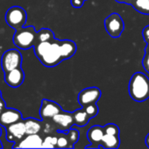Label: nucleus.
I'll use <instances>...</instances> for the list:
<instances>
[{
    "instance_id": "1",
    "label": "nucleus",
    "mask_w": 149,
    "mask_h": 149,
    "mask_svg": "<svg viewBox=\"0 0 149 149\" xmlns=\"http://www.w3.org/2000/svg\"><path fill=\"white\" fill-rule=\"evenodd\" d=\"M33 48L39 60L47 67L56 66L64 60L61 52L60 40L54 38L52 41L37 42Z\"/></svg>"
},
{
    "instance_id": "2",
    "label": "nucleus",
    "mask_w": 149,
    "mask_h": 149,
    "mask_svg": "<svg viewBox=\"0 0 149 149\" xmlns=\"http://www.w3.org/2000/svg\"><path fill=\"white\" fill-rule=\"evenodd\" d=\"M129 94L137 102H143L149 98V79L142 72H135L129 82Z\"/></svg>"
},
{
    "instance_id": "3",
    "label": "nucleus",
    "mask_w": 149,
    "mask_h": 149,
    "mask_svg": "<svg viewBox=\"0 0 149 149\" xmlns=\"http://www.w3.org/2000/svg\"><path fill=\"white\" fill-rule=\"evenodd\" d=\"M14 45L22 50H27L37 43V31L33 26L22 27L16 30L13 36Z\"/></svg>"
},
{
    "instance_id": "4",
    "label": "nucleus",
    "mask_w": 149,
    "mask_h": 149,
    "mask_svg": "<svg viewBox=\"0 0 149 149\" xmlns=\"http://www.w3.org/2000/svg\"><path fill=\"white\" fill-rule=\"evenodd\" d=\"M26 12L20 6H12L5 13V21L9 26L18 30L24 27L26 22Z\"/></svg>"
},
{
    "instance_id": "5",
    "label": "nucleus",
    "mask_w": 149,
    "mask_h": 149,
    "mask_svg": "<svg viewBox=\"0 0 149 149\" xmlns=\"http://www.w3.org/2000/svg\"><path fill=\"white\" fill-rule=\"evenodd\" d=\"M22 64V55L18 50L10 49L4 52L1 58V67L4 72H7L15 68L20 67Z\"/></svg>"
},
{
    "instance_id": "6",
    "label": "nucleus",
    "mask_w": 149,
    "mask_h": 149,
    "mask_svg": "<svg viewBox=\"0 0 149 149\" xmlns=\"http://www.w3.org/2000/svg\"><path fill=\"white\" fill-rule=\"evenodd\" d=\"M105 27L107 33L113 38H119L124 31L125 24L119 13H112L105 19Z\"/></svg>"
},
{
    "instance_id": "7",
    "label": "nucleus",
    "mask_w": 149,
    "mask_h": 149,
    "mask_svg": "<svg viewBox=\"0 0 149 149\" xmlns=\"http://www.w3.org/2000/svg\"><path fill=\"white\" fill-rule=\"evenodd\" d=\"M102 92L97 87H87L80 92L78 94V102L84 107L90 104H97L101 98Z\"/></svg>"
},
{
    "instance_id": "8",
    "label": "nucleus",
    "mask_w": 149,
    "mask_h": 149,
    "mask_svg": "<svg viewBox=\"0 0 149 149\" xmlns=\"http://www.w3.org/2000/svg\"><path fill=\"white\" fill-rule=\"evenodd\" d=\"M26 134L25 125L23 120L6 127V140L9 142H18Z\"/></svg>"
},
{
    "instance_id": "9",
    "label": "nucleus",
    "mask_w": 149,
    "mask_h": 149,
    "mask_svg": "<svg viewBox=\"0 0 149 149\" xmlns=\"http://www.w3.org/2000/svg\"><path fill=\"white\" fill-rule=\"evenodd\" d=\"M62 112V109L59 104L54 101L48 100H42L41 107L40 109V114L42 120L52 119L56 114Z\"/></svg>"
},
{
    "instance_id": "10",
    "label": "nucleus",
    "mask_w": 149,
    "mask_h": 149,
    "mask_svg": "<svg viewBox=\"0 0 149 149\" xmlns=\"http://www.w3.org/2000/svg\"><path fill=\"white\" fill-rule=\"evenodd\" d=\"M52 120L59 127L58 130L61 132H68L72 127V126L75 125L73 113L65 111H62L54 116L52 118Z\"/></svg>"
},
{
    "instance_id": "11",
    "label": "nucleus",
    "mask_w": 149,
    "mask_h": 149,
    "mask_svg": "<svg viewBox=\"0 0 149 149\" xmlns=\"http://www.w3.org/2000/svg\"><path fill=\"white\" fill-rule=\"evenodd\" d=\"M25 79V73L20 67L15 68L11 71L4 72V81L5 83L12 88L19 87Z\"/></svg>"
},
{
    "instance_id": "12",
    "label": "nucleus",
    "mask_w": 149,
    "mask_h": 149,
    "mask_svg": "<svg viewBox=\"0 0 149 149\" xmlns=\"http://www.w3.org/2000/svg\"><path fill=\"white\" fill-rule=\"evenodd\" d=\"M43 140L38 134H26L21 141L15 142L13 146L14 148H42Z\"/></svg>"
},
{
    "instance_id": "13",
    "label": "nucleus",
    "mask_w": 149,
    "mask_h": 149,
    "mask_svg": "<svg viewBox=\"0 0 149 149\" xmlns=\"http://www.w3.org/2000/svg\"><path fill=\"white\" fill-rule=\"evenodd\" d=\"M22 120V114L18 110L13 108L4 109L0 114V125L3 127H8L11 124L18 122Z\"/></svg>"
},
{
    "instance_id": "14",
    "label": "nucleus",
    "mask_w": 149,
    "mask_h": 149,
    "mask_svg": "<svg viewBox=\"0 0 149 149\" xmlns=\"http://www.w3.org/2000/svg\"><path fill=\"white\" fill-rule=\"evenodd\" d=\"M104 135H105L104 127H100V126L91 127L87 133V137L89 141L91 144H97V148L99 147Z\"/></svg>"
},
{
    "instance_id": "15",
    "label": "nucleus",
    "mask_w": 149,
    "mask_h": 149,
    "mask_svg": "<svg viewBox=\"0 0 149 149\" xmlns=\"http://www.w3.org/2000/svg\"><path fill=\"white\" fill-rule=\"evenodd\" d=\"M60 48L64 59L70 58L76 52V45L71 40H60Z\"/></svg>"
},
{
    "instance_id": "16",
    "label": "nucleus",
    "mask_w": 149,
    "mask_h": 149,
    "mask_svg": "<svg viewBox=\"0 0 149 149\" xmlns=\"http://www.w3.org/2000/svg\"><path fill=\"white\" fill-rule=\"evenodd\" d=\"M119 144H120L119 135H112V134H105L99 147L101 146L105 148L114 149L118 148L119 147Z\"/></svg>"
},
{
    "instance_id": "17",
    "label": "nucleus",
    "mask_w": 149,
    "mask_h": 149,
    "mask_svg": "<svg viewBox=\"0 0 149 149\" xmlns=\"http://www.w3.org/2000/svg\"><path fill=\"white\" fill-rule=\"evenodd\" d=\"M24 121L25 125L26 134H39L41 131L42 126H41V122L39 120L33 118H28Z\"/></svg>"
},
{
    "instance_id": "18",
    "label": "nucleus",
    "mask_w": 149,
    "mask_h": 149,
    "mask_svg": "<svg viewBox=\"0 0 149 149\" xmlns=\"http://www.w3.org/2000/svg\"><path fill=\"white\" fill-rule=\"evenodd\" d=\"M73 113V117H74V122L75 125L78 126V127H84L89 123V120H90V118L89 117V115L87 114L86 111L84 110V108H81V109H77L75 112L72 113Z\"/></svg>"
},
{
    "instance_id": "19",
    "label": "nucleus",
    "mask_w": 149,
    "mask_h": 149,
    "mask_svg": "<svg viewBox=\"0 0 149 149\" xmlns=\"http://www.w3.org/2000/svg\"><path fill=\"white\" fill-rule=\"evenodd\" d=\"M126 3H131L139 12L149 15V0H126Z\"/></svg>"
},
{
    "instance_id": "20",
    "label": "nucleus",
    "mask_w": 149,
    "mask_h": 149,
    "mask_svg": "<svg viewBox=\"0 0 149 149\" xmlns=\"http://www.w3.org/2000/svg\"><path fill=\"white\" fill-rule=\"evenodd\" d=\"M54 39V34L50 29L43 28L37 32V42L52 41Z\"/></svg>"
},
{
    "instance_id": "21",
    "label": "nucleus",
    "mask_w": 149,
    "mask_h": 149,
    "mask_svg": "<svg viewBox=\"0 0 149 149\" xmlns=\"http://www.w3.org/2000/svg\"><path fill=\"white\" fill-rule=\"evenodd\" d=\"M58 133L60 134V135L57 137V145L56 148H70L71 145L68 141V139L67 137V134L66 132H61V131H58Z\"/></svg>"
},
{
    "instance_id": "22",
    "label": "nucleus",
    "mask_w": 149,
    "mask_h": 149,
    "mask_svg": "<svg viewBox=\"0 0 149 149\" xmlns=\"http://www.w3.org/2000/svg\"><path fill=\"white\" fill-rule=\"evenodd\" d=\"M67 134V137L68 139V141L71 145V148H74V145L78 141L79 138H80V133L78 130L75 129V128H70L68 132H66Z\"/></svg>"
},
{
    "instance_id": "23",
    "label": "nucleus",
    "mask_w": 149,
    "mask_h": 149,
    "mask_svg": "<svg viewBox=\"0 0 149 149\" xmlns=\"http://www.w3.org/2000/svg\"><path fill=\"white\" fill-rule=\"evenodd\" d=\"M57 137L56 136H47L43 140L42 148H54L57 145Z\"/></svg>"
},
{
    "instance_id": "24",
    "label": "nucleus",
    "mask_w": 149,
    "mask_h": 149,
    "mask_svg": "<svg viewBox=\"0 0 149 149\" xmlns=\"http://www.w3.org/2000/svg\"><path fill=\"white\" fill-rule=\"evenodd\" d=\"M84 110L86 111L87 114L89 115V117L90 119L96 117L98 113V107L97 106V104H90V105H88L86 107H83Z\"/></svg>"
},
{
    "instance_id": "25",
    "label": "nucleus",
    "mask_w": 149,
    "mask_h": 149,
    "mask_svg": "<svg viewBox=\"0 0 149 149\" xmlns=\"http://www.w3.org/2000/svg\"><path fill=\"white\" fill-rule=\"evenodd\" d=\"M105 134H112V135H119V127L115 124H107L104 127Z\"/></svg>"
},
{
    "instance_id": "26",
    "label": "nucleus",
    "mask_w": 149,
    "mask_h": 149,
    "mask_svg": "<svg viewBox=\"0 0 149 149\" xmlns=\"http://www.w3.org/2000/svg\"><path fill=\"white\" fill-rule=\"evenodd\" d=\"M142 64H143L144 69L149 73V52H147V51H146L144 58H143V60H142Z\"/></svg>"
},
{
    "instance_id": "27",
    "label": "nucleus",
    "mask_w": 149,
    "mask_h": 149,
    "mask_svg": "<svg viewBox=\"0 0 149 149\" xmlns=\"http://www.w3.org/2000/svg\"><path fill=\"white\" fill-rule=\"evenodd\" d=\"M142 35H143V38H144V40L146 41V43L149 44V25L146 26L143 29Z\"/></svg>"
},
{
    "instance_id": "28",
    "label": "nucleus",
    "mask_w": 149,
    "mask_h": 149,
    "mask_svg": "<svg viewBox=\"0 0 149 149\" xmlns=\"http://www.w3.org/2000/svg\"><path fill=\"white\" fill-rule=\"evenodd\" d=\"M84 0H71V4L75 8H80L83 6Z\"/></svg>"
},
{
    "instance_id": "29",
    "label": "nucleus",
    "mask_w": 149,
    "mask_h": 149,
    "mask_svg": "<svg viewBox=\"0 0 149 149\" xmlns=\"http://www.w3.org/2000/svg\"><path fill=\"white\" fill-rule=\"evenodd\" d=\"M6 105H5V102L2 100V98H0V114L3 113V111L6 108L5 107Z\"/></svg>"
},
{
    "instance_id": "30",
    "label": "nucleus",
    "mask_w": 149,
    "mask_h": 149,
    "mask_svg": "<svg viewBox=\"0 0 149 149\" xmlns=\"http://www.w3.org/2000/svg\"><path fill=\"white\" fill-rule=\"evenodd\" d=\"M145 142H146V145H147V147L149 148V134L147 135V137H146V140H145Z\"/></svg>"
},
{
    "instance_id": "31",
    "label": "nucleus",
    "mask_w": 149,
    "mask_h": 149,
    "mask_svg": "<svg viewBox=\"0 0 149 149\" xmlns=\"http://www.w3.org/2000/svg\"><path fill=\"white\" fill-rule=\"evenodd\" d=\"M116 1L119 3H126V0H116Z\"/></svg>"
},
{
    "instance_id": "32",
    "label": "nucleus",
    "mask_w": 149,
    "mask_h": 149,
    "mask_svg": "<svg viewBox=\"0 0 149 149\" xmlns=\"http://www.w3.org/2000/svg\"><path fill=\"white\" fill-rule=\"evenodd\" d=\"M146 51H147V52H149V44H148V45H147V48H146Z\"/></svg>"
},
{
    "instance_id": "33",
    "label": "nucleus",
    "mask_w": 149,
    "mask_h": 149,
    "mask_svg": "<svg viewBox=\"0 0 149 149\" xmlns=\"http://www.w3.org/2000/svg\"><path fill=\"white\" fill-rule=\"evenodd\" d=\"M3 148V146H2V144H1V141H0V148Z\"/></svg>"
},
{
    "instance_id": "34",
    "label": "nucleus",
    "mask_w": 149,
    "mask_h": 149,
    "mask_svg": "<svg viewBox=\"0 0 149 149\" xmlns=\"http://www.w3.org/2000/svg\"><path fill=\"white\" fill-rule=\"evenodd\" d=\"M1 134H2V130H1V128H0V136H1Z\"/></svg>"
},
{
    "instance_id": "35",
    "label": "nucleus",
    "mask_w": 149,
    "mask_h": 149,
    "mask_svg": "<svg viewBox=\"0 0 149 149\" xmlns=\"http://www.w3.org/2000/svg\"><path fill=\"white\" fill-rule=\"evenodd\" d=\"M0 98H1V92H0Z\"/></svg>"
},
{
    "instance_id": "36",
    "label": "nucleus",
    "mask_w": 149,
    "mask_h": 149,
    "mask_svg": "<svg viewBox=\"0 0 149 149\" xmlns=\"http://www.w3.org/2000/svg\"><path fill=\"white\" fill-rule=\"evenodd\" d=\"M84 1H85V0H84Z\"/></svg>"
}]
</instances>
